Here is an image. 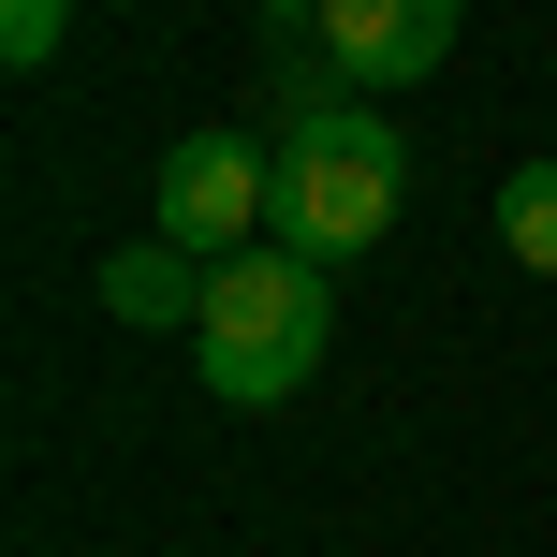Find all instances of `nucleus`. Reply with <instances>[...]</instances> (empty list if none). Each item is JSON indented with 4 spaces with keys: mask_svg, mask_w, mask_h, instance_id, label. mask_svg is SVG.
<instances>
[{
    "mask_svg": "<svg viewBox=\"0 0 557 557\" xmlns=\"http://www.w3.org/2000/svg\"><path fill=\"white\" fill-rule=\"evenodd\" d=\"M396 206H411V147H396L367 103L294 88V103H278V250L352 264V250L396 235Z\"/></svg>",
    "mask_w": 557,
    "mask_h": 557,
    "instance_id": "obj_1",
    "label": "nucleus"
},
{
    "mask_svg": "<svg viewBox=\"0 0 557 557\" xmlns=\"http://www.w3.org/2000/svg\"><path fill=\"white\" fill-rule=\"evenodd\" d=\"M337 264H308V250H235L221 278H206V323H191V352H206V396H235V411H278V396L323 367V323H337V294H323Z\"/></svg>",
    "mask_w": 557,
    "mask_h": 557,
    "instance_id": "obj_2",
    "label": "nucleus"
},
{
    "mask_svg": "<svg viewBox=\"0 0 557 557\" xmlns=\"http://www.w3.org/2000/svg\"><path fill=\"white\" fill-rule=\"evenodd\" d=\"M162 235L191 264L264 250V235H278V147H250V133H176L162 147Z\"/></svg>",
    "mask_w": 557,
    "mask_h": 557,
    "instance_id": "obj_3",
    "label": "nucleus"
},
{
    "mask_svg": "<svg viewBox=\"0 0 557 557\" xmlns=\"http://www.w3.org/2000/svg\"><path fill=\"white\" fill-rule=\"evenodd\" d=\"M455 15L470 0H308V29H323V59L352 88H425L455 59Z\"/></svg>",
    "mask_w": 557,
    "mask_h": 557,
    "instance_id": "obj_4",
    "label": "nucleus"
},
{
    "mask_svg": "<svg viewBox=\"0 0 557 557\" xmlns=\"http://www.w3.org/2000/svg\"><path fill=\"white\" fill-rule=\"evenodd\" d=\"M206 278H221V264H191L176 235H147V250L103 264V308H117V323H176V337H191V323H206Z\"/></svg>",
    "mask_w": 557,
    "mask_h": 557,
    "instance_id": "obj_5",
    "label": "nucleus"
},
{
    "mask_svg": "<svg viewBox=\"0 0 557 557\" xmlns=\"http://www.w3.org/2000/svg\"><path fill=\"white\" fill-rule=\"evenodd\" d=\"M499 250L529 278H557V162H513L499 176Z\"/></svg>",
    "mask_w": 557,
    "mask_h": 557,
    "instance_id": "obj_6",
    "label": "nucleus"
},
{
    "mask_svg": "<svg viewBox=\"0 0 557 557\" xmlns=\"http://www.w3.org/2000/svg\"><path fill=\"white\" fill-rule=\"evenodd\" d=\"M59 29H74V0H0V74H45Z\"/></svg>",
    "mask_w": 557,
    "mask_h": 557,
    "instance_id": "obj_7",
    "label": "nucleus"
}]
</instances>
